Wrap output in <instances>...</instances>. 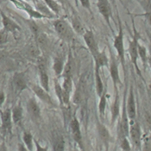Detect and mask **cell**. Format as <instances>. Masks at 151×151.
Listing matches in <instances>:
<instances>
[{"label": "cell", "instance_id": "7a4b0ae2", "mask_svg": "<svg viewBox=\"0 0 151 151\" xmlns=\"http://www.w3.org/2000/svg\"><path fill=\"white\" fill-rule=\"evenodd\" d=\"M53 24L55 30L60 38L67 42H70L73 39L74 31L68 21L64 19H56Z\"/></svg>", "mask_w": 151, "mask_h": 151}, {"label": "cell", "instance_id": "ab89813d", "mask_svg": "<svg viewBox=\"0 0 151 151\" xmlns=\"http://www.w3.org/2000/svg\"><path fill=\"white\" fill-rule=\"evenodd\" d=\"M4 101H5V94H4V92L3 90H0V107L4 105Z\"/></svg>", "mask_w": 151, "mask_h": 151}, {"label": "cell", "instance_id": "7bdbcfd3", "mask_svg": "<svg viewBox=\"0 0 151 151\" xmlns=\"http://www.w3.org/2000/svg\"><path fill=\"white\" fill-rule=\"evenodd\" d=\"M57 2H59L60 4H63L64 3V0H56Z\"/></svg>", "mask_w": 151, "mask_h": 151}, {"label": "cell", "instance_id": "4fadbf2b", "mask_svg": "<svg viewBox=\"0 0 151 151\" xmlns=\"http://www.w3.org/2000/svg\"><path fill=\"white\" fill-rule=\"evenodd\" d=\"M27 111L29 115L34 122H38L41 119V108L35 98H30L27 102Z\"/></svg>", "mask_w": 151, "mask_h": 151}, {"label": "cell", "instance_id": "7dc6e473", "mask_svg": "<svg viewBox=\"0 0 151 151\" xmlns=\"http://www.w3.org/2000/svg\"><path fill=\"white\" fill-rule=\"evenodd\" d=\"M73 151H78V150H73Z\"/></svg>", "mask_w": 151, "mask_h": 151}, {"label": "cell", "instance_id": "3957f363", "mask_svg": "<svg viewBox=\"0 0 151 151\" xmlns=\"http://www.w3.org/2000/svg\"><path fill=\"white\" fill-rule=\"evenodd\" d=\"M118 33L114 38L113 42V46L115 47L116 51V54L118 55V58L120 62L122 63L123 68H124V62H125V49H124V29L121 20L118 17Z\"/></svg>", "mask_w": 151, "mask_h": 151}, {"label": "cell", "instance_id": "681fc988", "mask_svg": "<svg viewBox=\"0 0 151 151\" xmlns=\"http://www.w3.org/2000/svg\"><path fill=\"white\" fill-rule=\"evenodd\" d=\"M26 1H29V0H26Z\"/></svg>", "mask_w": 151, "mask_h": 151}, {"label": "cell", "instance_id": "277c9868", "mask_svg": "<svg viewBox=\"0 0 151 151\" xmlns=\"http://www.w3.org/2000/svg\"><path fill=\"white\" fill-rule=\"evenodd\" d=\"M0 118H1V135L2 137H11L12 135V126L13 120L12 116V110L6 108L5 110L0 111Z\"/></svg>", "mask_w": 151, "mask_h": 151}, {"label": "cell", "instance_id": "484cf974", "mask_svg": "<svg viewBox=\"0 0 151 151\" xmlns=\"http://www.w3.org/2000/svg\"><path fill=\"white\" fill-rule=\"evenodd\" d=\"M119 111H120V104H119V98H118V94L116 91V98L114 100V103L111 107V124H113L116 120L117 116L119 115Z\"/></svg>", "mask_w": 151, "mask_h": 151}, {"label": "cell", "instance_id": "9a60e30c", "mask_svg": "<svg viewBox=\"0 0 151 151\" xmlns=\"http://www.w3.org/2000/svg\"><path fill=\"white\" fill-rule=\"evenodd\" d=\"M38 69H39V79L41 86L45 89L47 92H49V78L47 73V67L45 61L41 60L38 63Z\"/></svg>", "mask_w": 151, "mask_h": 151}, {"label": "cell", "instance_id": "836d02e7", "mask_svg": "<svg viewBox=\"0 0 151 151\" xmlns=\"http://www.w3.org/2000/svg\"><path fill=\"white\" fill-rule=\"evenodd\" d=\"M8 38H9V33L4 28H1L0 29V45L5 44L8 42Z\"/></svg>", "mask_w": 151, "mask_h": 151}, {"label": "cell", "instance_id": "8d00e7d4", "mask_svg": "<svg viewBox=\"0 0 151 151\" xmlns=\"http://www.w3.org/2000/svg\"><path fill=\"white\" fill-rule=\"evenodd\" d=\"M79 2L81 3L82 6L86 9L87 11H89L90 12H92L91 10V3H90V0H79Z\"/></svg>", "mask_w": 151, "mask_h": 151}, {"label": "cell", "instance_id": "30bf717a", "mask_svg": "<svg viewBox=\"0 0 151 151\" xmlns=\"http://www.w3.org/2000/svg\"><path fill=\"white\" fill-rule=\"evenodd\" d=\"M0 16L2 19V28H4L8 33L17 34L21 30L20 26L14 20H12L10 17H8L1 9H0Z\"/></svg>", "mask_w": 151, "mask_h": 151}, {"label": "cell", "instance_id": "e575fe53", "mask_svg": "<svg viewBox=\"0 0 151 151\" xmlns=\"http://www.w3.org/2000/svg\"><path fill=\"white\" fill-rule=\"evenodd\" d=\"M120 147L124 151H130L131 146L127 137H123L120 139Z\"/></svg>", "mask_w": 151, "mask_h": 151}, {"label": "cell", "instance_id": "d6a6232c", "mask_svg": "<svg viewBox=\"0 0 151 151\" xmlns=\"http://www.w3.org/2000/svg\"><path fill=\"white\" fill-rule=\"evenodd\" d=\"M106 104H107V101H106V95L104 93L101 97H99V115L100 116H103L105 115V109H106Z\"/></svg>", "mask_w": 151, "mask_h": 151}, {"label": "cell", "instance_id": "44dd1931", "mask_svg": "<svg viewBox=\"0 0 151 151\" xmlns=\"http://www.w3.org/2000/svg\"><path fill=\"white\" fill-rule=\"evenodd\" d=\"M71 26H72L74 33H76L78 35H83L85 34V32L86 31V29L83 26V24L80 21V19L75 15H73L71 17Z\"/></svg>", "mask_w": 151, "mask_h": 151}, {"label": "cell", "instance_id": "f1b7e54d", "mask_svg": "<svg viewBox=\"0 0 151 151\" xmlns=\"http://www.w3.org/2000/svg\"><path fill=\"white\" fill-rule=\"evenodd\" d=\"M62 88L64 90V92L66 93V95L70 99V94L73 89V81L71 77H66L63 76V84L61 85Z\"/></svg>", "mask_w": 151, "mask_h": 151}, {"label": "cell", "instance_id": "5b68a950", "mask_svg": "<svg viewBox=\"0 0 151 151\" xmlns=\"http://www.w3.org/2000/svg\"><path fill=\"white\" fill-rule=\"evenodd\" d=\"M12 4L19 10H22L25 12L29 17L33 19H42V18H47L46 16L42 15V13L37 12L34 7H32L29 3H27L24 0H10Z\"/></svg>", "mask_w": 151, "mask_h": 151}, {"label": "cell", "instance_id": "bcb514c9", "mask_svg": "<svg viewBox=\"0 0 151 151\" xmlns=\"http://www.w3.org/2000/svg\"><path fill=\"white\" fill-rule=\"evenodd\" d=\"M2 25V19H1V16H0V26ZM1 29V28H0Z\"/></svg>", "mask_w": 151, "mask_h": 151}, {"label": "cell", "instance_id": "f6af8a7d", "mask_svg": "<svg viewBox=\"0 0 151 151\" xmlns=\"http://www.w3.org/2000/svg\"><path fill=\"white\" fill-rule=\"evenodd\" d=\"M149 64H150V68H151V57L149 59Z\"/></svg>", "mask_w": 151, "mask_h": 151}, {"label": "cell", "instance_id": "ee69618b", "mask_svg": "<svg viewBox=\"0 0 151 151\" xmlns=\"http://www.w3.org/2000/svg\"><path fill=\"white\" fill-rule=\"evenodd\" d=\"M74 3H75L76 6H78V4H79V0H74Z\"/></svg>", "mask_w": 151, "mask_h": 151}, {"label": "cell", "instance_id": "1f68e13d", "mask_svg": "<svg viewBox=\"0 0 151 151\" xmlns=\"http://www.w3.org/2000/svg\"><path fill=\"white\" fill-rule=\"evenodd\" d=\"M138 56H139V58L141 59L142 64L145 66V64H146L147 61L149 60L148 55H147V48L143 46V45L140 44V42L139 45H138Z\"/></svg>", "mask_w": 151, "mask_h": 151}, {"label": "cell", "instance_id": "b9f144b4", "mask_svg": "<svg viewBox=\"0 0 151 151\" xmlns=\"http://www.w3.org/2000/svg\"><path fill=\"white\" fill-rule=\"evenodd\" d=\"M149 96H150V99L151 100V87H150V89H149Z\"/></svg>", "mask_w": 151, "mask_h": 151}, {"label": "cell", "instance_id": "cb8c5ba5", "mask_svg": "<svg viewBox=\"0 0 151 151\" xmlns=\"http://www.w3.org/2000/svg\"><path fill=\"white\" fill-rule=\"evenodd\" d=\"M53 151H65V140L61 135H56L54 137Z\"/></svg>", "mask_w": 151, "mask_h": 151}, {"label": "cell", "instance_id": "83f0119b", "mask_svg": "<svg viewBox=\"0 0 151 151\" xmlns=\"http://www.w3.org/2000/svg\"><path fill=\"white\" fill-rule=\"evenodd\" d=\"M23 142L29 151L33 150L34 147V138L29 131H24L23 133Z\"/></svg>", "mask_w": 151, "mask_h": 151}, {"label": "cell", "instance_id": "9c48e42d", "mask_svg": "<svg viewBox=\"0 0 151 151\" xmlns=\"http://www.w3.org/2000/svg\"><path fill=\"white\" fill-rule=\"evenodd\" d=\"M129 116L127 114V110H126V103H125V98L124 100V105H123V112L122 116L120 120V124H119V137L120 139L123 137H128L129 134Z\"/></svg>", "mask_w": 151, "mask_h": 151}, {"label": "cell", "instance_id": "ac0fdd59", "mask_svg": "<svg viewBox=\"0 0 151 151\" xmlns=\"http://www.w3.org/2000/svg\"><path fill=\"white\" fill-rule=\"evenodd\" d=\"M110 74H111V80L113 81L115 90L116 91L117 85L121 84V81H120V77H119V71H118L117 62H116V60L113 57H112V60H111V64H110Z\"/></svg>", "mask_w": 151, "mask_h": 151}, {"label": "cell", "instance_id": "d6986e66", "mask_svg": "<svg viewBox=\"0 0 151 151\" xmlns=\"http://www.w3.org/2000/svg\"><path fill=\"white\" fill-rule=\"evenodd\" d=\"M93 60L95 62V69L99 70L100 68L108 66L109 60L105 51H99L96 55L93 56Z\"/></svg>", "mask_w": 151, "mask_h": 151}, {"label": "cell", "instance_id": "7c38bea8", "mask_svg": "<svg viewBox=\"0 0 151 151\" xmlns=\"http://www.w3.org/2000/svg\"><path fill=\"white\" fill-rule=\"evenodd\" d=\"M70 128H71L72 136H73L74 142L80 146V148L81 150H83L84 147H83V139H82L81 124H80L79 120L75 116H73L70 122Z\"/></svg>", "mask_w": 151, "mask_h": 151}, {"label": "cell", "instance_id": "f35d334b", "mask_svg": "<svg viewBox=\"0 0 151 151\" xmlns=\"http://www.w3.org/2000/svg\"><path fill=\"white\" fill-rule=\"evenodd\" d=\"M17 151H29L28 150V148L25 146V144L23 142H19L17 144Z\"/></svg>", "mask_w": 151, "mask_h": 151}, {"label": "cell", "instance_id": "60d3db41", "mask_svg": "<svg viewBox=\"0 0 151 151\" xmlns=\"http://www.w3.org/2000/svg\"><path fill=\"white\" fill-rule=\"evenodd\" d=\"M0 151H9L8 148L6 146V143L4 142V140L2 141V142L0 143Z\"/></svg>", "mask_w": 151, "mask_h": 151}, {"label": "cell", "instance_id": "ba28073f", "mask_svg": "<svg viewBox=\"0 0 151 151\" xmlns=\"http://www.w3.org/2000/svg\"><path fill=\"white\" fill-rule=\"evenodd\" d=\"M13 90L16 94H20L23 90L28 88V82L23 73H16L12 78Z\"/></svg>", "mask_w": 151, "mask_h": 151}, {"label": "cell", "instance_id": "74e56055", "mask_svg": "<svg viewBox=\"0 0 151 151\" xmlns=\"http://www.w3.org/2000/svg\"><path fill=\"white\" fill-rule=\"evenodd\" d=\"M34 144L35 146V151H48V147L47 146H45V147L41 146V144L36 140H34Z\"/></svg>", "mask_w": 151, "mask_h": 151}, {"label": "cell", "instance_id": "d590c367", "mask_svg": "<svg viewBox=\"0 0 151 151\" xmlns=\"http://www.w3.org/2000/svg\"><path fill=\"white\" fill-rule=\"evenodd\" d=\"M142 151H151V137H149L145 138L142 144Z\"/></svg>", "mask_w": 151, "mask_h": 151}, {"label": "cell", "instance_id": "f546056e", "mask_svg": "<svg viewBox=\"0 0 151 151\" xmlns=\"http://www.w3.org/2000/svg\"><path fill=\"white\" fill-rule=\"evenodd\" d=\"M98 129H99V136H100L101 139L103 140V142H105V144H108L109 141L111 139V136H110V133H109L108 129L102 124H99Z\"/></svg>", "mask_w": 151, "mask_h": 151}, {"label": "cell", "instance_id": "8fae6325", "mask_svg": "<svg viewBox=\"0 0 151 151\" xmlns=\"http://www.w3.org/2000/svg\"><path fill=\"white\" fill-rule=\"evenodd\" d=\"M83 38L85 41L86 45L87 46L90 53L92 54L93 57L94 55H96L99 52V43L94 36V34L92 30L87 29L85 34L83 35Z\"/></svg>", "mask_w": 151, "mask_h": 151}, {"label": "cell", "instance_id": "ffe728a7", "mask_svg": "<svg viewBox=\"0 0 151 151\" xmlns=\"http://www.w3.org/2000/svg\"><path fill=\"white\" fill-rule=\"evenodd\" d=\"M12 120H13V124H19L22 120H23V107L20 103H18L17 105H16L12 110Z\"/></svg>", "mask_w": 151, "mask_h": 151}, {"label": "cell", "instance_id": "8992f818", "mask_svg": "<svg viewBox=\"0 0 151 151\" xmlns=\"http://www.w3.org/2000/svg\"><path fill=\"white\" fill-rule=\"evenodd\" d=\"M131 142L133 145L136 147L137 150L142 149V132H141V127L140 124L137 121H130L129 125V134Z\"/></svg>", "mask_w": 151, "mask_h": 151}, {"label": "cell", "instance_id": "e0dca14e", "mask_svg": "<svg viewBox=\"0 0 151 151\" xmlns=\"http://www.w3.org/2000/svg\"><path fill=\"white\" fill-rule=\"evenodd\" d=\"M55 91L58 98L59 102L60 105H68L70 103V99L66 95L62 86L60 84L58 81H55Z\"/></svg>", "mask_w": 151, "mask_h": 151}, {"label": "cell", "instance_id": "603a6c76", "mask_svg": "<svg viewBox=\"0 0 151 151\" xmlns=\"http://www.w3.org/2000/svg\"><path fill=\"white\" fill-rule=\"evenodd\" d=\"M43 3L47 6V8L53 12L55 16L60 15L61 12V5L56 0H42Z\"/></svg>", "mask_w": 151, "mask_h": 151}, {"label": "cell", "instance_id": "7402d4cb", "mask_svg": "<svg viewBox=\"0 0 151 151\" xmlns=\"http://www.w3.org/2000/svg\"><path fill=\"white\" fill-rule=\"evenodd\" d=\"M140 4L144 11L142 16L145 17L146 21L151 27V0H140Z\"/></svg>", "mask_w": 151, "mask_h": 151}, {"label": "cell", "instance_id": "5bb4252c", "mask_svg": "<svg viewBox=\"0 0 151 151\" xmlns=\"http://www.w3.org/2000/svg\"><path fill=\"white\" fill-rule=\"evenodd\" d=\"M126 110H127L129 119L130 121L135 120L137 116V105H136V99H135V95L132 86H130L129 88L128 99L126 102Z\"/></svg>", "mask_w": 151, "mask_h": 151}, {"label": "cell", "instance_id": "4316f807", "mask_svg": "<svg viewBox=\"0 0 151 151\" xmlns=\"http://www.w3.org/2000/svg\"><path fill=\"white\" fill-rule=\"evenodd\" d=\"M95 83H96V92L99 97H101V95L104 93V85L101 80L99 70L95 69Z\"/></svg>", "mask_w": 151, "mask_h": 151}, {"label": "cell", "instance_id": "c3c4849f", "mask_svg": "<svg viewBox=\"0 0 151 151\" xmlns=\"http://www.w3.org/2000/svg\"><path fill=\"white\" fill-rule=\"evenodd\" d=\"M1 136H2V135H1V134H0V137H1Z\"/></svg>", "mask_w": 151, "mask_h": 151}, {"label": "cell", "instance_id": "4dcf8cb0", "mask_svg": "<svg viewBox=\"0 0 151 151\" xmlns=\"http://www.w3.org/2000/svg\"><path fill=\"white\" fill-rule=\"evenodd\" d=\"M73 71V60H72V56L71 54H69L68 56V60L67 64L64 67V70H63V75L66 77H72V73Z\"/></svg>", "mask_w": 151, "mask_h": 151}, {"label": "cell", "instance_id": "2e32d148", "mask_svg": "<svg viewBox=\"0 0 151 151\" xmlns=\"http://www.w3.org/2000/svg\"><path fill=\"white\" fill-rule=\"evenodd\" d=\"M31 89L33 91V93H35V95L41 100L42 101L44 104L48 105H54V102L50 97V95L48 94V92H47L45 89H43L41 86L38 85H33L31 86Z\"/></svg>", "mask_w": 151, "mask_h": 151}, {"label": "cell", "instance_id": "d4e9b609", "mask_svg": "<svg viewBox=\"0 0 151 151\" xmlns=\"http://www.w3.org/2000/svg\"><path fill=\"white\" fill-rule=\"evenodd\" d=\"M64 61L63 59L61 57H55L54 60V63H53V69L55 71V73L56 76H60L63 73V70H64Z\"/></svg>", "mask_w": 151, "mask_h": 151}, {"label": "cell", "instance_id": "6da1fadb", "mask_svg": "<svg viewBox=\"0 0 151 151\" xmlns=\"http://www.w3.org/2000/svg\"><path fill=\"white\" fill-rule=\"evenodd\" d=\"M131 20H132V24H133V36H132L131 41L129 42V54L130 60L133 63V65L135 66L137 72L139 74H141V72H140L138 65H137V60L139 58V56H138V45H139L140 34L136 29L133 17L131 18Z\"/></svg>", "mask_w": 151, "mask_h": 151}, {"label": "cell", "instance_id": "52a82bcc", "mask_svg": "<svg viewBox=\"0 0 151 151\" xmlns=\"http://www.w3.org/2000/svg\"><path fill=\"white\" fill-rule=\"evenodd\" d=\"M97 7L99 9V12L105 19V21L109 26V28L111 29V18L112 17V10L111 4L109 3V0H98L97 1Z\"/></svg>", "mask_w": 151, "mask_h": 151}]
</instances>
